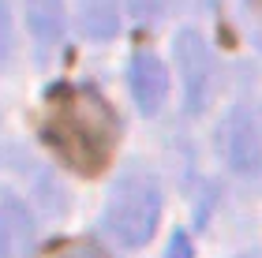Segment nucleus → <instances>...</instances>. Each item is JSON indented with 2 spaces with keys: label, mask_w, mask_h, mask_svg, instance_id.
Here are the masks:
<instances>
[{
  "label": "nucleus",
  "mask_w": 262,
  "mask_h": 258,
  "mask_svg": "<svg viewBox=\"0 0 262 258\" xmlns=\"http://www.w3.org/2000/svg\"><path fill=\"white\" fill-rule=\"evenodd\" d=\"M221 157L236 176H258L262 172V120L247 109H229L217 127Z\"/></svg>",
  "instance_id": "3"
},
{
  "label": "nucleus",
  "mask_w": 262,
  "mask_h": 258,
  "mask_svg": "<svg viewBox=\"0 0 262 258\" xmlns=\"http://www.w3.org/2000/svg\"><path fill=\"white\" fill-rule=\"evenodd\" d=\"M34 225L19 198H0V258H15L30 243Z\"/></svg>",
  "instance_id": "7"
},
{
  "label": "nucleus",
  "mask_w": 262,
  "mask_h": 258,
  "mask_svg": "<svg viewBox=\"0 0 262 258\" xmlns=\"http://www.w3.org/2000/svg\"><path fill=\"white\" fill-rule=\"evenodd\" d=\"M45 258H105V254L86 240H64V243H56V247H49Z\"/></svg>",
  "instance_id": "10"
},
{
  "label": "nucleus",
  "mask_w": 262,
  "mask_h": 258,
  "mask_svg": "<svg viewBox=\"0 0 262 258\" xmlns=\"http://www.w3.org/2000/svg\"><path fill=\"white\" fill-rule=\"evenodd\" d=\"M27 8V30L41 56L60 49L64 41V0H23Z\"/></svg>",
  "instance_id": "6"
},
{
  "label": "nucleus",
  "mask_w": 262,
  "mask_h": 258,
  "mask_svg": "<svg viewBox=\"0 0 262 258\" xmlns=\"http://www.w3.org/2000/svg\"><path fill=\"white\" fill-rule=\"evenodd\" d=\"M165 258H195V247H191V240H187V232H176V236L169 240Z\"/></svg>",
  "instance_id": "12"
},
{
  "label": "nucleus",
  "mask_w": 262,
  "mask_h": 258,
  "mask_svg": "<svg viewBox=\"0 0 262 258\" xmlns=\"http://www.w3.org/2000/svg\"><path fill=\"white\" fill-rule=\"evenodd\" d=\"M79 30L94 41H109L120 30V4L116 0H75Z\"/></svg>",
  "instance_id": "8"
},
{
  "label": "nucleus",
  "mask_w": 262,
  "mask_h": 258,
  "mask_svg": "<svg viewBox=\"0 0 262 258\" xmlns=\"http://www.w3.org/2000/svg\"><path fill=\"white\" fill-rule=\"evenodd\" d=\"M169 11V0H131V15L139 22H158Z\"/></svg>",
  "instance_id": "11"
},
{
  "label": "nucleus",
  "mask_w": 262,
  "mask_h": 258,
  "mask_svg": "<svg viewBox=\"0 0 262 258\" xmlns=\"http://www.w3.org/2000/svg\"><path fill=\"white\" fill-rule=\"evenodd\" d=\"M45 138L71 169L98 172L109 157L116 138V116L94 90L60 86L49 93V112H45Z\"/></svg>",
  "instance_id": "1"
},
{
  "label": "nucleus",
  "mask_w": 262,
  "mask_h": 258,
  "mask_svg": "<svg viewBox=\"0 0 262 258\" xmlns=\"http://www.w3.org/2000/svg\"><path fill=\"white\" fill-rule=\"evenodd\" d=\"M127 83H131V98H135L142 116H158L165 98H169V72L154 53H135V60L127 67Z\"/></svg>",
  "instance_id": "5"
},
{
  "label": "nucleus",
  "mask_w": 262,
  "mask_h": 258,
  "mask_svg": "<svg viewBox=\"0 0 262 258\" xmlns=\"http://www.w3.org/2000/svg\"><path fill=\"white\" fill-rule=\"evenodd\" d=\"M158 221H161V187L154 180V172L146 169L120 172L101 209L105 232L120 247H142L158 232Z\"/></svg>",
  "instance_id": "2"
},
{
  "label": "nucleus",
  "mask_w": 262,
  "mask_h": 258,
  "mask_svg": "<svg viewBox=\"0 0 262 258\" xmlns=\"http://www.w3.org/2000/svg\"><path fill=\"white\" fill-rule=\"evenodd\" d=\"M172 53H176V72H180V86H184V109L195 116L210 98V49L199 30H180Z\"/></svg>",
  "instance_id": "4"
},
{
  "label": "nucleus",
  "mask_w": 262,
  "mask_h": 258,
  "mask_svg": "<svg viewBox=\"0 0 262 258\" xmlns=\"http://www.w3.org/2000/svg\"><path fill=\"white\" fill-rule=\"evenodd\" d=\"M240 258H262V254H258V251H247V254H240Z\"/></svg>",
  "instance_id": "13"
},
{
  "label": "nucleus",
  "mask_w": 262,
  "mask_h": 258,
  "mask_svg": "<svg viewBox=\"0 0 262 258\" xmlns=\"http://www.w3.org/2000/svg\"><path fill=\"white\" fill-rule=\"evenodd\" d=\"M258 120H262V112H258Z\"/></svg>",
  "instance_id": "14"
},
{
  "label": "nucleus",
  "mask_w": 262,
  "mask_h": 258,
  "mask_svg": "<svg viewBox=\"0 0 262 258\" xmlns=\"http://www.w3.org/2000/svg\"><path fill=\"white\" fill-rule=\"evenodd\" d=\"M11 56H15V19L8 0H0V72L11 64Z\"/></svg>",
  "instance_id": "9"
}]
</instances>
